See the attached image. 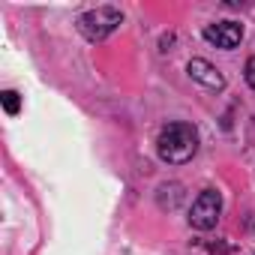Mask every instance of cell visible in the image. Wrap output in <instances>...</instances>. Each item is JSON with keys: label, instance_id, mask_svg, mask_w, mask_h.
<instances>
[{"label": "cell", "instance_id": "1", "mask_svg": "<svg viewBox=\"0 0 255 255\" xmlns=\"http://www.w3.org/2000/svg\"><path fill=\"white\" fill-rule=\"evenodd\" d=\"M156 150H159V159L168 162V165H183L195 156L198 150V129L192 123H168L165 129L159 132V141H156Z\"/></svg>", "mask_w": 255, "mask_h": 255}, {"label": "cell", "instance_id": "2", "mask_svg": "<svg viewBox=\"0 0 255 255\" xmlns=\"http://www.w3.org/2000/svg\"><path fill=\"white\" fill-rule=\"evenodd\" d=\"M123 24V12L114 9V6H99V9H90L78 18V33L90 42H102L105 36H111L117 27Z\"/></svg>", "mask_w": 255, "mask_h": 255}, {"label": "cell", "instance_id": "3", "mask_svg": "<svg viewBox=\"0 0 255 255\" xmlns=\"http://www.w3.org/2000/svg\"><path fill=\"white\" fill-rule=\"evenodd\" d=\"M219 213H222V195H219L216 189H204V192L192 201L189 225L198 228V231H210V228L219 222Z\"/></svg>", "mask_w": 255, "mask_h": 255}, {"label": "cell", "instance_id": "4", "mask_svg": "<svg viewBox=\"0 0 255 255\" xmlns=\"http://www.w3.org/2000/svg\"><path fill=\"white\" fill-rule=\"evenodd\" d=\"M204 39L213 42L216 48H234L243 39V24L237 21H219V24H207L204 27Z\"/></svg>", "mask_w": 255, "mask_h": 255}, {"label": "cell", "instance_id": "5", "mask_svg": "<svg viewBox=\"0 0 255 255\" xmlns=\"http://www.w3.org/2000/svg\"><path fill=\"white\" fill-rule=\"evenodd\" d=\"M186 72H189V78H195V81H198V84H204L207 90H222V87H225L222 72H219L213 63L201 60V57H192V60H189V66H186Z\"/></svg>", "mask_w": 255, "mask_h": 255}, {"label": "cell", "instance_id": "6", "mask_svg": "<svg viewBox=\"0 0 255 255\" xmlns=\"http://www.w3.org/2000/svg\"><path fill=\"white\" fill-rule=\"evenodd\" d=\"M0 99H3V108H6V114H18L21 102H18V93H15V90H6L3 96H0Z\"/></svg>", "mask_w": 255, "mask_h": 255}, {"label": "cell", "instance_id": "7", "mask_svg": "<svg viewBox=\"0 0 255 255\" xmlns=\"http://www.w3.org/2000/svg\"><path fill=\"white\" fill-rule=\"evenodd\" d=\"M246 81H249V87L255 90V54L246 60Z\"/></svg>", "mask_w": 255, "mask_h": 255}]
</instances>
